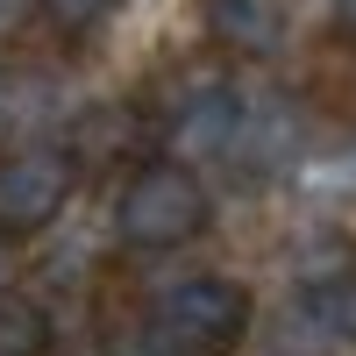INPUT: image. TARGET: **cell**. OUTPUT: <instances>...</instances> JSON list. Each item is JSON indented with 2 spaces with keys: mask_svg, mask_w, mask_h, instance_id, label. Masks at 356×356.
<instances>
[{
  "mask_svg": "<svg viewBox=\"0 0 356 356\" xmlns=\"http://www.w3.org/2000/svg\"><path fill=\"white\" fill-rule=\"evenodd\" d=\"M72 186H79V171L50 143L0 150V235H43L72 207Z\"/></svg>",
  "mask_w": 356,
  "mask_h": 356,
  "instance_id": "obj_3",
  "label": "cell"
},
{
  "mask_svg": "<svg viewBox=\"0 0 356 356\" xmlns=\"http://www.w3.org/2000/svg\"><path fill=\"white\" fill-rule=\"evenodd\" d=\"M300 143H307V122H300V107L292 100H243V114H235V143H228V157H243V164H257V171H278V164H292L300 157Z\"/></svg>",
  "mask_w": 356,
  "mask_h": 356,
  "instance_id": "obj_5",
  "label": "cell"
},
{
  "mask_svg": "<svg viewBox=\"0 0 356 356\" xmlns=\"http://www.w3.org/2000/svg\"><path fill=\"white\" fill-rule=\"evenodd\" d=\"M314 307H321V321H328V335L356 349V278H342L335 292H321V300H314Z\"/></svg>",
  "mask_w": 356,
  "mask_h": 356,
  "instance_id": "obj_10",
  "label": "cell"
},
{
  "mask_svg": "<svg viewBox=\"0 0 356 356\" xmlns=\"http://www.w3.org/2000/svg\"><path fill=\"white\" fill-rule=\"evenodd\" d=\"M207 186L186 171V164H136L122 178V193H114V235H122V250L136 257H164V250H186L193 235L207 228Z\"/></svg>",
  "mask_w": 356,
  "mask_h": 356,
  "instance_id": "obj_1",
  "label": "cell"
},
{
  "mask_svg": "<svg viewBox=\"0 0 356 356\" xmlns=\"http://www.w3.org/2000/svg\"><path fill=\"white\" fill-rule=\"evenodd\" d=\"M8 22H15V0H0V36H8Z\"/></svg>",
  "mask_w": 356,
  "mask_h": 356,
  "instance_id": "obj_12",
  "label": "cell"
},
{
  "mask_svg": "<svg viewBox=\"0 0 356 356\" xmlns=\"http://www.w3.org/2000/svg\"><path fill=\"white\" fill-rule=\"evenodd\" d=\"M342 22H349V29H356V0H342Z\"/></svg>",
  "mask_w": 356,
  "mask_h": 356,
  "instance_id": "obj_14",
  "label": "cell"
},
{
  "mask_svg": "<svg viewBox=\"0 0 356 356\" xmlns=\"http://www.w3.org/2000/svg\"><path fill=\"white\" fill-rule=\"evenodd\" d=\"M250 292L221 278V271H193L157 292V335L186 356H214V349H235L250 335Z\"/></svg>",
  "mask_w": 356,
  "mask_h": 356,
  "instance_id": "obj_2",
  "label": "cell"
},
{
  "mask_svg": "<svg viewBox=\"0 0 356 356\" xmlns=\"http://www.w3.org/2000/svg\"><path fill=\"white\" fill-rule=\"evenodd\" d=\"M207 36L235 57H271L285 43V0H200Z\"/></svg>",
  "mask_w": 356,
  "mask_h": 356,
  "instance_id": "obj_6",
  "label": "cell"
},
{
  "mask_svg": "<svg viewBox=\"0 0 356 356\" xmlns=\"http://www.w3.org/2000/svg\"><path fill=\"white\" fill-rule=\"evenodd\" d=\"M292 278L307 285V300H321V292H335L342 278H356V250L342 228H307L300 243H292Z\"/></svg>",
  "mask_w": 356,
  "mask_h": 356,
  "instance_id": "obj_7",
  "label": "cell"
},
{
  "mask_svg": "<svg viewBox=\"0 0 356 356\" xmlns=\"http://www.w3.org/2000/svg\"><path fill=\"white\" fill-rule=\"evenodd\" d=\"M0 107H8V79H0Z\"/></svg>",
  "mask_w": 356,
  "mask_h": 356,
  "instance_id": "obj_15",
  "label": "cell"
},
{
  "mask_svg": "<svg viewBox=\"0 0 356 356\" xmlns=\"http://www.w3.org/2000/svg\"><path fill=\"white\" fill-rule=\"evenodd\" d=\"M129 129H136V114H129V107H86V114H79V136H72V150H65L72 171H79V164H86V171H93V164H122V157H129V143H136Z\"/></svg>",
  "mask_w": 356,
  "mask_h": 356,
  "instance_id": "obj_8",
  "label": "cell"
},
{
  "mask_svg": "<svg viewBox=\"0 0 356 356\" xmlns=\"http://www.w3.org/2000/svg\"><path fill=\"white\" fill-rule=\"evenodd\" d=\"M8 285H15V271H8V257H0V292H8Z\"/></svg>",
  "mask_w": 356,
  "mask_h": 356,
  "instance_id": "obj_13",
  "label": "cell"
},
{
  "mask_svg": "<svg viewBox=\"0 0 356 356\" xmlns=\"http://www.w3.org/2000/svg\"><path fill=\"white\" fill-rule=\"evenodd\" d=\"M107 8H114V0H43V15L65 29V36H86V29H100V22H107Z\"/></svg>",
  "mask_w": 356,
  "mask_h": 356,
  "instance_id": "obj_11",
  "label": "cell"
},
{
  "mask_svg": "<svg viewBox=\"0 0 356 356\" xmlns=\"http://www.w3.org/2000/svg\"><path fill=\"white\" fill-rule=\"evenodd\" d=\"M235 114H243V100L228 93V86H193L186 100L171 107V122H164V136H171V150L178 157H228V143H235Z\"/></svg>",
  "mask_w": 356,
  "mask_h": 356,
  "instance_id": "obj_4",
  "label": "cell"
},
{
  "mask_svg": "<svg viewBox=\"0 0 356 356\" xmlns=\"http://www.w3.org/2000/svg\"><path fill=\"white\" fill-rule=\"evenodd\" d=\"M50 349V314L29 292H0V356H43Z\"/></svg>",
  "mask_w": 356,
  "mask_h": 356,
  "instance_id": "obj_9",
  "label": "cell"
}]
</instances>
